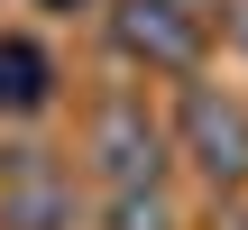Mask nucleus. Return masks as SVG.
Listing matches in <instances>:
<instances>
[{
  "label": "nucleus",
  "mask_w": 248,
  "mask_h": 230,
  "mask_svg": "<svg viewBox=\"0 0 248 230\" xmlns=\"http://www.w3.org/2000/svg\"><path fill=\"white\" fill-rule=\"evenodd\" d=\"M184 129H193V148H202V166L212 175H248V120L230 101H212V92H193V111H184Z\"/></svg>",
  "instance_id": "obj_3"
},
{
  "label": "nucleus",
  "mask_w": 248,
  "mask_h": 230,
  "mask_svg": "<svg viewBox=\"0 0 248 230\" xmlns=\"http://www.w3.org/2000/svg\"><path fill=\"white\" fill-rule=\"evenodd\" d=\"M46 101V55L28 37H0V111H37Z\"/></svg>",
  "instance_id": "obj_4"
},
{
  "label": "nucleus",
  "mask_w": 248,
  "mask_h": 230,
  "mask_svg": "<svg viewBox=\"0 0 248 230\" xmlns=\"http://www.w3.org/2000/svg\"><path fill=\"white\" fill-rule=\"evenodd\" d=\"M18 212H28V221H46V212H55V184H37V175H28V184H18Z\"/></svg>",
  "instance_id": "obj_5"
},
{
  "label": "nucleus",
  "mask_w": 248,
  "mask_h": 230,
  "mask_svg": "<svg viewBox=\"0 0 248 230\" xmlns=\"http://www.w3.org/2000/svg\"><path fill=\"white\" fill-rule=\"evenodd\" d=\"M120 46L156 55V65H184L193 55V18H175V0H129L120 9Z\"/></svg>",
  "instance_id": "obj_2"
},
{
  "label": "nucleus",
  "mask_w": 248,
  "mask_h": 230,
  "mask_svg": "<svg viewBox=\"0 0 248 230\" xmlns=\"http://www.w3.org/2000/svg\"><path fill=\"white\" fill-rule=\"evenodd\" d=\"M92 148H101V175H110L120 194H138V184L156 175V129H147V111H138V101H101Z\"/></svg>",
  "instance_id": "obj_1"
}]
</instances>
